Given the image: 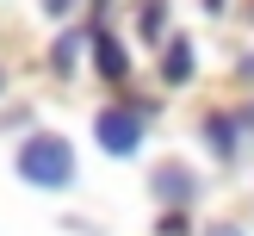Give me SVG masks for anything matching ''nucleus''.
Segmentation results:
<instances>
[{
    "instance_id": "10",
    "label": "nucleus",
    "mask_w": 254,
    "mask_h": 236,
    "mask_svg": "<svg viewBox=\"0 0 254 236\" xmlns=\"http://www.w3.org/2000/svg\"><path fill=\"white\" fill-rule=\"evenodd\" d=\"M44 12H56V19H62V12H68V0H44Z\"/></svg>"
},
{
    "instance_id": "7",
    "label": "nucleus",
    "mask_w": 254,
    "mask_h": 236,
    "mask_svg": "<svg viewBox=\"0 0 254 236\" xmlns=\"http://www.w3.org/2000/svg\"><path fill=\"white\" fill-rule=\"evenodd\" d=\"M74 56H81V31H62V37H56V50H50L56 75H74Z\"/></svg>"
},
{
    "instance_id": "3",
    "label": "nucleus",
    "mask_w": 254,
    "mask_h": 236,
    "mask_svg": "<svg viewBox=\"0 0 254 236\" xmlns=\"http://www.w3.org/2000/svg\"><path fill=\"white\" fill-rule=\"evenodd\" d=\"M87 44H93V62H99V75H106V81H124V50H118V37L106 31V25H87Z\"/></svg>"
},
{
    "instance_id": "8",
    "label": "nucleus",
    "mask_w": 254,
    "mask_h": 236,
    "mask_svg": "<svg viewBox=\"0 0 254 236\" xmlns=\"http://www.w3.org/2000/svg\"><path fill=\"white\" fill-rule=\"evenodd\" d=\"M136 31H143V37H161V31H168V0H143V19H136Z\"/></svg>"
},
{
    "instance_id": "11",
    "label": "nucleus",
    "mask_w": 254,
    "mask_h": 236,
    "mask_svg": "<svg viewBox=\"0 0 254 236\" xmlns=\"http://www.w3.org/2000/svg\"><path fill=\"white\" fill-rule=\"evenodd\" d=\"M242 81H254V56H248V62H242Z\"/></svg>"
},
{
    "instance_id": "4",
    "label": "nucleus",
    "mask_w": 254,
    "mask_h": 236,
    "mask_svg": "<svg viewBox=\"0 0 254 236\" xmlns=\"http://www.w3.org/2000/svg\"><path fill=\"white\" fill-rule=\"evenodd\" d=\"M242 131H248V124L236 118V112H211V118H205V143L217 149V156H236V143H242Z\"/></svg>"
},
{
    "instance_id": "1",
    "label": "nucleus",
    "mask_w": 254,
    "mask_h": 236,
    "mask_svg": "<svg viewBox=\"0 0 254 236\" xmlns=\"http://www.w3.org/2000/svg\"><path fill=\"white\" fill-rule=\"evenodd\" d=\"M19 174L31 186H68L74 180V143L68 137H56V131H37V137H25V149H19Z\"/></svg>"
},
{
    "instance_id": "2",
    "label": "nucleus",
    "mask_w": 254,
    "mask_h": 236,
    "mask_svg": "<svg viewBox=\"0 0 254 236\" xmlns=\"http://www.w3.org/2000/svg\"><path fill=\"white\" fill-rule=\"evenodd\" d=\"M93 137H99L106 156H136V149H143V118L124 112V106H112V112H99V118H93Z\"/></svg>"
},
{
    "instance_id": "12",
    "label": "nucleus",
    "mask_w": 254,
    "mask_h": 236,
    "mask_svg": "<svg viewBox=\"0 0 254 236\" xmlns=\"http://www.w3.org/2000/svg\"><path fill=\"white\" fill-rule=\"evenodd\" d=\"M242 124H248V137H254V106H248V112H242Z\"/></svg>"
},
{
    "instance_id": "9",
    "label": "nucleus",
    "mask_w": 254,
    "mask_h": 236,
    "mask_svg": "<svg viewBox=\"0 0 254 236\" xmlns=\"http://www.w3.org/2000/svg\"><path fill=\"white\" fill-rule=\"evenodd\" d=\"M186 230H192V224H186L180 211H168V218H161V230H155V236H186Z\"/></svg>"
},
{
    "instance_id": "13",
    "label": "nucleus",
    "mask_w": 254,
    "mask_h": 236,
    "mask_svg": "<svg viewBox=\"0 0 254 236\" xmlns=\"http://www.w3.org/2000/svg\"><path fill=\"white\" fill-rule=\"evenodd\" d=\"M211 236H242V230H211Z\"/></svg>"
},
{
    "instance_id": "6",
    "label": "nucleus",
    "mask_w": 254,
    "mask_h": 236,
    "mask_svg": "<svg viewBox=\"0 0 254 236\" xmlns=\"http://www.w3.org/2000/svg\"><path fill=\"white\" fill-rule=\"evenodd\" d=\"M155 193H161V199H180V205H186V199L198 193V180H192L186 168H174V161H168V168H155Z\"/></svg>"
},
{
    "instance_id": "5",
    "label": "nucleus",
    "mask_w": 254,
    "mask_h": 236,
    "mask_svg": "<svg viewBox=\"0 0 254 236\" xmlns=\"http://www.w3.org/2000/svg\"><path fill=\"white\" fill-rule=\"evenodd\" d=\"M192 44H186V37H180V44H168V56H161V81H168V87H186V81H192Z\"/></svg>"
}]
</instances>
